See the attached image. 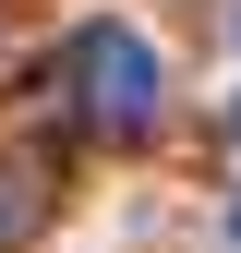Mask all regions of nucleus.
I'll return each instance as SVG.
<instances>
[{"mask_svg":"<svg viewBox=\"0 0 241 253\" xmlns=\"http://www.w3.org/2000/svg\"><path fill=\"white\" fill-rule=\"evenodd\" d=\"M60 73H73V109L97 121V133H145V121H157V60H145L133 24H84V37L60 48Z\"/></svg>","mask_w":241,"mask_h":253,"instance_id":"obj_1","label":"nucleus"},{"mask_svg":"<svg viewBox=\"0 0 241 253\" xmlns=\"http://www.w3.org/2000/svg\"><path fill=\"white\" fill-rule=\"evenodd\" d=\"M229 241H241V193H229Z\"/></svg>","mask_w":241,"mask_h":253,"instance_id":"obj_2","label":"nucleus"}]
</instances>
